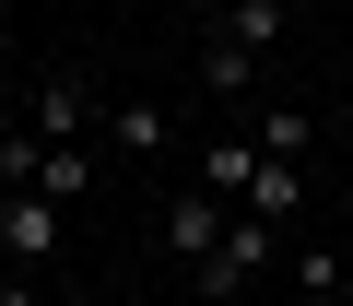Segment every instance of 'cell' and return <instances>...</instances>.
Masks as SVG:
<instances>
[{"label": "cell", "mask_w": 353, "mask_h": 306, "mask_svg": "<svg viewBox=\"0 0 353 306\" xmlns=\"http://www.w3.org/2000/svg\"><path fill=\"white\" fill-rule=\"evenodd\" d=\"M0 306H48V283L36 271H0Z\"/></svg>", "instance_id": "7c38bea8"}, {"label": "cell", "mask_w": 353, "mask_h": 306, "mask_svg": "<svg viewBox=\"0 0 353 306\" xmlns=\"http://www.w3.org/2000/svg\"><path fill=\"white\" fill-rule=\"evenodd\" d=\"M189 177H201L212 201H248V177H259V141H248V130H224V141H201V153H189Z\"/></svg>", "instance_id": "52a82bcc"}, {"label": "cell", "mask_w": 353, "mask_h": 306, "mask_svg": "<svg viewBox=\"0 0 353 306\" xmlns=\"http://www.w3.org/2000/svg\"><path fill=\"white\" fill-rule=\"evenodd\" d=\"M271 247H283V224H259V212H236V224H224V247H212V259H201L189 283H201L212 306H236V294L259 283V259H271Z\"/></svg>", "instance_id": "3957f363"}, {"label": "cell", "mask_w": 353, "mask_h": 306, "mask_svg": "<svg viewBox=\"0 0 353 306\" xmlns=\"http://www.w3.org/2000/svg\"><path fill=\"white\" fill-rule=\"evenodd\" d=\"M283 36H294V0H224V12H212V48H201V94L212 106H248Z\"/></svg>", "instance_id": "6da1fadb"}, {"label": "cell", "mask_w": 353, "mask_h": 306, "mask_svg": "<svg viewBox=\"0 0 353 306\" xmlns=\"http://www.w3.org/2000/svg\"><path fill=\"white\" fill-rule=\"evenodd\" d=\"M106 141H118V153H176V106H165V94H118V106H106Z\"/></svg>", "instance_id": "8992f818"}, {"label": "cell", "mask_w": 353, "mask_h": 306, "mask_svg": "<svg viewBox=\"0 0 353 306\" xmlns=\"http://www.w3.org/2000/svg\"><path fill=\"white\" fill-rule=\"evenodd\" d=\"M36 189H48V201H83V189H94V153H83V141H48V153H36Z\"/></svg>", "instance_id": "30bf717a"}, {"label": "cell", "mask_w": 353, "mask_h": 306, "mask_svg": "<svg viewBox=\"0 0 353 306\" xmlns=\"http://www.w3.org/2000/svg\"><path fill=\"white\" fill-rule=\"evenodd\" d=\"M294 201H306V165L259 153V177H248V201H236V212H259V224H294Z\"/></svg>", "instance_id": "9c48e42d"}, {"label": "cell", "mask_w": 353, "mask_h": 306, "mask_svg": "<svg viewBox=\"0 0 353 306\" xmlns=\"http://www.w3.org/2000/svg\"><path fill=\"white\" fill-rule=\"evenodd\" d=\"M0 94H24V59H12V48H0Z\"/></svg>", "instance_id": "4fadbf2b"}, {"label": "cell", "mask_w": 353, "mask_h": 306, "mask_svg": "<svg viewBox=\"0 0 353 306\" xmlns=\"http://www.w3.org/2000/svg\"><path fill=\"white\" fill-rule=\"evenodd\" d=\"M224 224H236V201H212L201 177H189V189H176V201H165V247H189V271H201V259L224 247Z\"/></svg>", "instance_id": "5b68a950"}, {"label": "cell", "mask_w": 353, "mask_h": 306, "mask_svg": "<svg viewBox=\"0 0 353 306\" xmlns=\"http://www.w3.org/2000/svg\"><path fill=\"white\" fill-rule=\"evenodd\" d=\"M294 306H353V283H341L330 247H294Z\"/></svg>", "instance_id": "8fae6325"}, {"label": "cell", "mask_w": 353, "mask_h": 306, "mask_svg": "<svg viewBox=\"0 0 353 306\" xmlns=\"http://www.w3.org/2000/svg\"><path fill=\"white\" fill-rule=\"evenodd\" d=\"M248 141H259V153H283V165H306V141H318V118H306L294 94H271V106L248 118Z\"/></svg>", "instance_id": "ba28073f"}, {"label": "cell", "mask_w": 353, "mask_h": 306, "mask_svg": "<svg viewBox=\"0 0 353 306\" xmlns=\"http://www.w3.org/2000/svg\"><path fill=\"white\" fill-rule=\"evenodd\" d=\"M24 130H48V141H94V130H106V106H94V71H83V59H48V71H24Z\"/></svg>", "instance_id": "7a4b0ae2"}, {"label": "cell", "mask_w": 353, "mask_h": 306, "mask_svg": "<svg viewBox=\"0 0 353 306\" xmlns=\"http://www.w3.org/2000/svg\"><path fill=\"white\" fill-rule=\"evenodd\" d=\"M59 259V201L48 189H0V271H48Z\"/></svg>", "instance_id": "277c9868"}]
</instances>
